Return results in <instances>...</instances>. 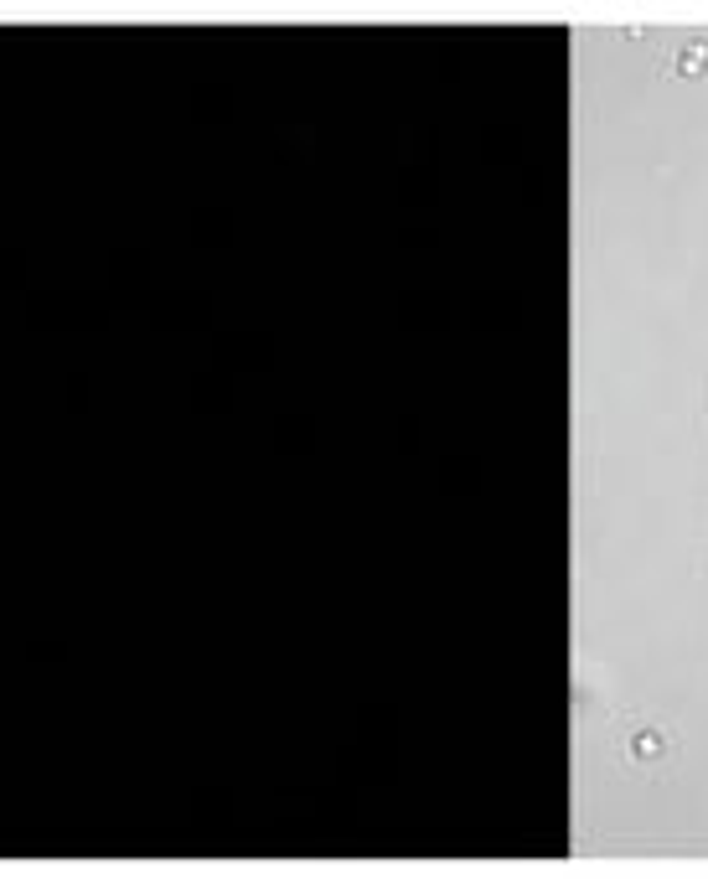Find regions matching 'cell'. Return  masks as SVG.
Wrapping results in <instances>:
<instances>
[{"instance_id": "1", "label": "cell", "mask_w": 708, "mask_h": 879, "mask_svg": "<svg viewBox=\"0 0 708 879\" xmlns=\"http://www.w3.org/2000/svg\"><path fill=\"white\" fill-rule=\"evenodd\" d=\"M672 755H677V735L662 719H631L615 735V761L626 771H662Z\"/></svg>"}, {"instance_id": "2", "label": "cell", "mask_w": 708, "mask_h": 879, "mask_svg": "<svg viewBox=\"0 0 708 879\" xmlns=\"http://www.w3.org/2000/svg\"><path fill=\"white\" fill-rule=\"evenodd\" d=\"M667 68H672V78H703L708 73V37H683L672 47V57H667Z\"/></svg>"}, {"instance_id": "3", "label": "cell", "mask_w": 708, "mask_h": 879, "mask_svg": "<svg viewBox=\"0 0 708 879\" xmlns=\"http://www.w3.org/2000/svg\"><path fill=\"white\" fill-rule=\"evenodd\" d=\"M621 37H626V42H641V37H646V21H626Z\"/></svg>"}]
</instances>
